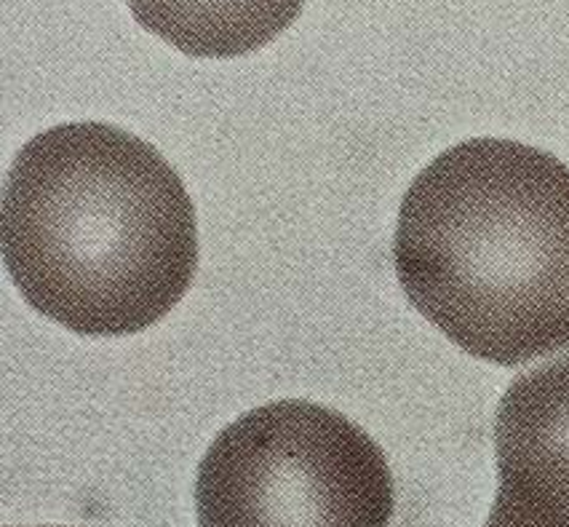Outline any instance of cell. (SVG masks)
<instances>
[{
  "mask_svg": "<svg viewBox=\"0 0 569 527\" xmlns=\"http://www.w3.org/2000/svg\"><path fill=\"white\" fill-rule=\"evenodd\" d=\"M3 260L28 306L70 332H142L193 285V201L153 145L110 123H62L11 163Z\"/></svg>",
  "mask_w": 569,
  "mask_h": 527,
  "instance_id": "1",
  "label": "cell"
},
{
  "mask_svg": "<svg viewBox=\"0 0 569 527\" xmlns=\"http://www.w3.org/2000/svg\"><path fill=\"white\" fill-rule=\"evenodd\" d=\"M393 266L412 306L481 361L569 348V167L479 137L436 156L399 209Z\"/></svg>",
  "mask_w": 569,
  "mask_h": 527,
  "instance_id": "2",
  "label": "cell"
},
{
  "mask_svg": "<svg viewBox=\"0 0 569 527\" xmlns=\"http://www.w3.org/2000/svg\"><path fill=\"white\" fill-rule=\"evenodd\" d=\"M393 509V471L380 445L313 401L249 410L198 466V527H390Z\"/></svg>",
  "mask_w": 569,
  "mask_h": 527,
  "instance_id": "3",
  "label": "cell"
},
{
  "mask_svg": "<svg viewBox=\"0 0 569 527\" xmlns=\"http://www.w3.org/2000/svg\"><path fill=\"white\" fill-rule=\"evenodd\" d=\"M495 456L500 483L485 527H569V354L506 388Z\"/></svg>",
  "mask_w": 569,
  "mask_h": 527,
  "instance_id": "4",
  "label": "cell"
},
{
  "mask_svg": "<svg viewBox=\"0 0 569 527\" xmlns=\"http://www.w3.org/2000/svg\"><path fill=\"white\" fill-rule=\"evenodd\" d=\"M144 30L188 57H243L276 41L306 0H126Z\"/></svg>",
  "mask_w": 569,
  "mask_h": 527,
  "instance_id": "5",
  "label": "cell"
}]
</instances>
